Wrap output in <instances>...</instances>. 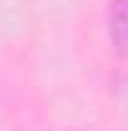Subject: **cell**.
Wrapping results in <instances>:
<instances>
[{
	"mask_svg": "<svg viewBox=\"0 0 128 131\" xmlns=\"http://www.w3.org/2000/svg\"><path fill=\"white\" fill-rule=\"evenodd\" d=\"M108 35L118 53L126 50V0H111L108 8Z\"/></svg>",
	"mask_w": 128,
	"mask_h": 131,
	"instance_id": "obj_1",
	"label": "cell"
}]
</instances>
